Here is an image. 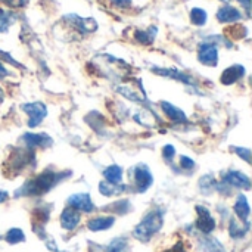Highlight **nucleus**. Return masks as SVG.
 <instances>
[{
    "label": "nucleus",
    "mask_w": 252,
    "mask_h": 252,
    "mask_svg": "<svg viewBox=\"0 0 252 252\" xmlns=\"http://www.w3.org/2000/svg\"><path fill=\"white\" fill-rule=\"evenodd\" d=\"M162 155H164V158L165 159H173L174 158V155H176V149H174V146L173 145H167V146H164V149H162Z\"/></svg>",
    "instance_id": "nucleus-29"
},
{
    "label": "nucleus",
    "mask_w": 252,
    "mask_h": 252,
    "mask_svg": "<svg viewBox=\"0 0 252 252\" xmlns=\"http://www.w3.org/2000/svg\"><path fill=\"white\" fill-rule=\"evenodd\" d=\"M154 182V177L149 171V168L143 164H139L136 168H134V183H136V189L137 192H146L151 185Z\"/></svg>",
    "instance_id": "nucleus-6"
},
{
    "label": "nucleus",
    "mask_w": 252,
    "mask_h": 252,
    "mask_svg": "<svg viewBox=\"0 0 252 252\" xmlns=\"http://www.w3.org/2000/svg\"><path fill=\"white\" fill-rule=\"evenodd\" d=\"M190 21H192V24H195L198 27H202L208 21V13L201 7H193L190 10Z\"/></svg>",
    "instance_id": "nucleus-23"
},
{
    "label": "nucleus",
    "mask_w": 252,
    "mask_h": 252,
    "mask_svg": "<svg viewBox=\"0 0 252 252\" xmlns=\"http://www.w3.org/2000/svg\"><path fill=\"white\" fill-rule=\"evenodd\" d=\"M115 219L114 217H97V219H93L87 223V227L92 230V232H100V230H106L109 229L112 224H114Z\"/></svg>",
    "instance_id": "nucleus-19"
},
{
    "label": "nucleus",
    "mask_w": 252,
    "mask_h": 252,
    "mask_svg": "<svg viewBox=\"0 0 252 252\" xmlns=\"http://www.w3.org/2000/svg\"><path fill=\"white\" fill-rule=\"evenodd\" d=\"M161 108L171 121H174V123H185L186 121V114L182 109L176 108L174 105H171L168 102H161Z\"/></svg>",
    "instance_id": "nucleus-16"
},
{
    "label": "nucleus",
    "mask_w": 252,
    "mask_h": 252,
    "mask_svg": "<svg viewBox=\"0 0 252 252\" xmlns=\"http://www.w3.org/2000/svg\"><path fill=\"white\" fill-rule=\"evenodd\" d=\"M235 213L238 214V217L242 221L248 223V219H250V214H251V208H250V204H248L245 195H239L238 196L236 204H235Z\"/></svg>",
    "instance_id": "nucleus-17"
},
{
    "label": "nucleus",
    "mask_w": 252,
    "mask_h": 252,
    "mask_svg": "<svg viewBox=\"0 0 252 252\" xmlns=\"http://www.w3.org/2000/svg\"><path fill=\"white\" fill-rule=\"evenodd\" d=\"M61 177H62V174H56L53 171H44L37 179L25 183V186L21 189V193H18V195H41V193H46L49 189H52L59 182Z\"/></svg>",
    "instance_id": "nucleus-1"
},
{
    "label": "nucleus",
    "mask_w": 252,
    "mask_h": 252,
    "mask_svg": "<svg viewBox=\"0 0 252 252\" xmlns=\"http://www.w3.org/2000/svg\"><path fill=\"white\" fill-rule=\"evenodd\" d=\"M7 196H9V195H7V192L0 190V204H1V202H4V201L7 199Z\"/></svg>",
    "instance_id": "nucleus-35"
},
{
    "label": "nucleus",
    "mask_w": 252,
    "mask_h": 252,
    "mask_svg": "<svg viewBox=\"0 0 252 252\" xmlns=\"http://www.w3.org/2000/svg\"><path fill=\"white\" fill-rule=\"evenodd\" d=\"M224 182L235 186V188H239V189H250L251 188L250 177L241 171H229L224 177Z\"/></svg>",
    "instance_id": "nucleus-11"
},
{
    "label": "nucleus",
    "mask_w": 252,
    "mask_h": 252,
    "mask_svg": "<svg viewBox=\"0 0 252 252\" xmlns=\"http://www.w3.org/2000/svg\"><path fill=\"white\" fill-rule=\"evenodd\" d=\"M80 220H81L80 213L77 210H74L72 207L63 210L61 214V226L65 230H74L80 224Z\"/></svg>",
    "instance_id": "nucleus-10"
},
{
    "label": "nucleus",
    "mask_w": 252,
    "mask_h": 252,
    "mask_svg": "<svg viewBox=\"0 0 252 252\" xmlns=\"http://www.w3.org/2000/svg\"><path fill=\"white\" fill-rule=\"evenodd\" d=\"M7 74V71H6V68L1 65V62H0V77H4Z\"/></svg>",
    "instance_id": "nucleus-36"
},
{
    "label": "nucleus",
    "mask_w": 252,
    "mask_h": 252,
    "mask_svg": "<svg viewBox=\"0 0 252 252\" xmlns=\"http://www.w3.org/2000/svg\"><path fill=\"white\" fill-rule=\"evenodd\" d=\"M69 207H72L77 211H83V213H92L94 210V205L90 199L89 193H75L72 196H69L68 199Z\"/></svg>",
    "instance_id": "nucleus-8"
},
{
    "label": "nucleus",
    "mask_w": 252,
    "mask_h": 252,
    "mask_svg": "<svg viewBox=\"0 0 252 252\" xmlns=\"http://www.w3.org/2000/svg\"><path fill=\"white\" fill-rule=\"evenodd\" d=\"M30 159H32V154H28L25 151H16V154L9 161V167L16 173H19L30 164Z\"/></svg>",
    "instance_id": "nucleus-12"
},
{
    "label": "nucleus",
    "mask_w": 252,
    "mask_h": 252,
    "mask_svg": "<svg viewBox=\"0 0 252 252\" xmlns=\"http://www.w3.org/2000/svg\"><path fill=\"white\" fill-rule=\"evenodd\" d=\"M114 208H118L117 210L118 214H124V213H127L130 210V204H128V201H120V202H117L114 205Z\"/></svg>",
    "instance_id": "nucleus-31"
},
{
    "label": "nucleus",
    "mask_w": 252,
    "mask_h": 252,
    "mask_svg": "<svg viewBox=\"0 0 252 252\" xmlns=\"http://www.w3.org/2000/svg\"><path fill=\"white\" fill-rule=\"evenodd\" d=\"M162 226V214L159 211L149 213L134 229V236L140 241H149Z\"/></svg>",
    "instance_id": "nucleus-2"
},
{
    "label": "nucleus",
    "mask_w": 252,
    "mask_h": 252,
    "mask_svg": "<svg viewBox=\"0 0 252 252\" xmlns=\"http://www.w3.org/2000/svg\"><path fill=\"white\" fill-rule=\"evenodd\" d=\"M244 74H245V68L242 65H233L221 74V83L226 86H230V84L236 83L238 80H241L244 77Z\"/></svg>",
    "instance_id": "nucleus-13"
},
{
    "label": "nucleus",
    "mask_w": 252,
    "mask_h": 252,
    "mask_svg": "<svg viewBox=\"0 0 252 252\" xmlns=\"http://www.w3.org/2000/svg\"><path fill=\"white\" fill-rule=\"evenodd\" d=\"M1 1L10 7H21L27 3V0H1Z\"/></svg>",
    "instance_id": "nucleus-33"
},
{
    "label": "nucleus",
    "mask_w": 252,
    "mask_h": 252,
    "mask_svg": "<svg viewBox=\"0 0 252 252\" xmlns=\"http://www.w3.org/2000/svg\"><path fill=\"white\" fill-rule=\"evenodd\" d=\"M10 24H12L10 13L6 12V10H3V9H0V32L7 31V28L10 27Z\"/></svg>",
    "instance_id": "nucleus-26"
},
{
    "label": "nucleus",
    "mask_w": 252,
    "mask_h": 252,
    "mask_svg": "<svg viewBox=\"0 0 252 252\" xmlns=\"http://www.w3.org/2000/svg\"><path fill=\"white\" fill-rule=\"evenodd\" d=\"M155 35H157V27H151L149 30H139L134 34L136 40L142 44H151L155 40Z\"/></svg>",
    "instance_id": "nucleus-22"
},
{
    "label": "nucleus",
    "mask_w": 252,
    "mask_h": 252,
    "mask_svg": "<svg viewBox=\"0 0 252 252\" xmlns=\"http://www.w3.org/2000/svg\"><path fill=\"white\" fill-rule=\"evenodd\" d=\"M247 230H248V227L242 229V227H241L235 220H232V221H230L229 232H230V236H232V238H242V236L247 233Z\"/></svg>",
    "instance_id": "nucleus-27"
},
{
    "label": "nucleus",
    "mask_w": 252,
    "mask_h": 252,
    "mask_svg": "<svg viewBox=\"0 0 252 252\" xmlns=\"http://www.w3.org/2000/svg\"><path fill=\"white\" fill-rule=\"evenodd\" d=\"M235 151L238 152V155H239V157H242L245 161H248V162H250V159H251V158H250V157H251V151H250V149H244V148H235Z\"/></svg>",
    "instance_id": "nucleus-32"
},
{
    "label": "nucleus",
    "mask_w": 252,
    "mask_h": 252,
    "mask_svg": "<svg viewBox=\"0 0 252 252\" xmlns=\"http://www.w3.org/2000/svg\"><path fill=\"white\" fill-rule=\"evenodd\" d=\"M198 59L201 63L208 66H216L219 62V47L214 41H202L198 47Z\"/></svg>",
    "instance_id": "nucleus-3"
},
{
    "label": "nucleus",
    "mask_w": 252,
    "mask_h": 252,
    "mask_svg": "<svg viewBox=\"0 0 252 252\" xmlns=\"http://www.w3.org/2000/svg\"><path fill=\"white\" fill-rule=\"evenodd\" d=\"M216 18L221 24H232V22H236V21L242 19V12L239 9H236L235 6H232V4H224L217 10Z\"/></svg>",
    "instance_id": "nucleus-9"
},
{
    "label": "nucleus",
    "mask_w": 252,
    "mask_h": 252,
    "mask_svg": "<svg viewBox=\"0 0 252 252\" xmlns=\"http://www.w3.org/2000/svg\"><path fill=\"white\" fill-rule=\"evenodd\" d=\"M180 165H182V168H185V170H192V168L195 167V161L190 159L189 157H182V158H180Z\"/></svg>",
    "instance_id": "nucleus-30"
},
{
    "label": "nucleus",
    "mask_w": 252,
    "mask_h": 252,
    "mask_svg": "<svg viewBox=\"0 0 252 252\" xmlns=\"http://www.w3.org/2000/svg\"><path fill=\"white\" fill-rule=\"evenodd\" d=\"M99 190L102 195L105 196H114V195H118L121 192L126 190V186L123 185H114V183H109V182H100L99 183Z\"/></svg>",
    "instance_id": "nucleus-21"
},
{
    "label": "nucleus",
    "mask_w": 252,
    "mask_h": 252,
    "mask_svg": "<svg viewBox=\"0 0 252 252\" xmlns=\"http://www.w3.org/2000/svg\"><path fill=\"white\" fill-rule=\"evenodd\" d=\"M133 118H134V121L139 123L140 126H145V127H149V128L155 127L157 123H158L155 114H154L152 111H149V109H142V111L136 112Z\"/></svg>",
    "instance_id": "nucleus-15"
},
{
    "label": "nucleus",
    "mask_w": 252,
    "mask_h": 252,
    "mask_svg": "<svg viewBox=\"0 0 252 252\" xmlns=\"http://www.w3.org/2000/svg\"><path fill=\"white\" fill-rule=\"evenodd\" d=\"M123 168L120 165H111L103 171V176L106 179V182L114 183V185H120L123 180Z\"/></svg>",
    "instance_id": "nucleus-20"
},
{
    "label": "nucleus",
    "mask_w": 252,
    "mask_h": 252,
    "mask_svg": "<svg viewBox=\"0 0 252 252\" xmlns=\"http://www.w3.org/2000/svg\"><path fill=\"white\" fill-rule=\"evenodd\" d=\"M196 213H198V220H196V227L204 232V233H211L216 229V220L213 219V216L210 214V211L201 205L196 207Z\"/></svg>",
    "instance_id": "nucleus-7"
},
{
    "label": "nucleus",
    "mask_w": 252,
    "mask_h": 252,
    "mask_svg": "<svg viewBox=\"0 0 252 252\" xmlns=\"http://www.w3.org/2000/svg\"><path fill=\"white\" fill-rule=\"evenodd\" d=\"M126 247H127V239H124V238H117V239H114V241L109 244V247L106 248V251L105 252H124L126 251Z\"/></svg>",
    "instance_id": "nucleus-25"
},
{
    "label": "nucleus",
    "mask_w": 252,
    "mask_h": 252,
    "mask_svg": "<svg viewBox=\"0 0 252 252\" xmlns=\"http://www.w3.org/2000/svg\"><path fill=\"white\" fill-rule=\"evenodd\" d=\"M117 92L120 94H123L124 97L134 100V102H145L146 100V93H145L140 83H134V81L123 83V84L117 86Z\"/></svg>",
    "instance_id": "nucleus-4"
},
{
    "label": "nucleus",
    "mask_w": 252,
    "mask_h": 252,
    "mask_svg": "<svg viewBox=\"0 0 252 252\" xmlns=\"http://www.w3.org/2000/svg\"><path fill=\"white\" fill-rule=\"evenodd\" d=\"M6 241L12 245L15 244H19V242H24L25 241V235L21 229H10L7 233H6Z\"/></svg>",
    "instance_id": "nucleus-24"
},
{
    "label": "nucleus",
    "mask_w": 252,
    "mask_h": 252,
    "mask_svg": "<svg viewBox=\"0 0 252 252\" xmlns=\"http://www.w3.org/2000/svg\"><path fill=\"white\" fill-rule=\"evenodd\" d=\"M155 72L157 74H159V75H164V77H170V78H174V80H177V81H182V83H185V84H188V86H196L195 84V81L188 75V74H185V72H180V71H176V69H155Z\"/></svg>",
    "instance_id": "nucleus-18"
},
{
    "label": "nucleus",
    "mask_w": 252,
    "mask_h": 252,
    "mask_svg": "<svg viewBox=\"0 0 252 252\" xmlns=\"http://www.w3.org/2000/svg\"><path fill=\"white\" fill-rule=\"evenodd\" d=\"M115 6H118V7H130L131 6V0H111Z\"/></svg>",
    "instance_id": "nucleus-34"
},
{
    "label": "nucleus",
    "mask_w": 252,
    "mask_h": 252,
    "mask_svg": "<svg viewBox=\"0 0 252 252\" xmlns=\"http://www.w3.org/2000/svg\"><path fill=\"white\" fill-rule=\"evenodd\" d=\"M207 252H224V250L216 239H210L207 242Z\"/></svg>",
    "instance_id": "nucleus-28"
},
{
    "label": "nucleus",
    "mask_w": 252,
    "mask_h": 252,
    "mask_svg": "<svg viewBox=\"0 0 252 252\" xmlns=\"http://www.w3.org/2000/svg\"><path fill=\"white\" fill-rule=\"evenodd\" d=\"M22 111L28 114L30 117V121H28V126L32 128V127H37L47 115V109L43 103L40 102H34V103H25L22 105Z\"/></svg>",
    "instance_id": "nucleus-5"
},
{
    "label": "nucleus",
    "mask_w": 252,
    "mask_h": 252,
    "mask_svg": "<svg viewBox=\"0 0 252 252\" xmlns=\"http://www.w3.org/2000/svg\"><path fill=\"white\" fill-rule=\"evenodd\" d=\"M22 140L25 142L27 146L30 148H35V146H49L52 143V139L41 133V134H35V133H25L22 136Z\"/></svg>",
    "instance_id": "nucleus-14"
}]
</instances>
